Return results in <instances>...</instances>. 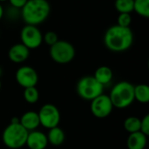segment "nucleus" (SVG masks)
I'll return each mask as SVG.
<instances>
[{
    "label": "nucleus",
    "instance_id": "nucleus-1",
    "mask_svg": "<svg viewBox=\"0 0 149 149\" xmlns=\"http://www.w3.org/2000/svg\"><path fill=\"white\" fill-rule=\"evenodd\" d=\"M133 38V32L130 27L115 24L106 30L104 35V44L113 52H123L131 48Z\"/></svg>",
    "mask_w": 149,
    "mask_h": 149
},
{
    "label": "nucleus",
    "instance_id": "nucleus-2",
    "mask_svg": "<svg viewBox=\"0 0 149 149\" xmlns=\"http://www.w3.org/2000/svg\"><path fill=\"white\" fill-rule=\"evenodd\" d=\"M50 11L47 0H28L21 9V17L26 24L37 26L47 20Z\"/></svg>",
    "mask_w": 149,
    "mask_h": 149
},
{
    "label": "nucleus",
    "instance_id": "nucleus-3",
    "mask_svg": "<svg viewBox=\"0 0 149 149\" xmlns=\"http://www.w3.org/2000/svg\"><path fill=\"white\" fill-rule=\"evenodd\" d=\"M109 97L113 107L119 109L126 108L135 100L134 86L128 81H120L112 87Z\"/></svg>",
    "mask_w": 149,
    "mask_h": 149
},
{
    "label": "nucleus",
    "instance_id": "nucleus-4",
    "mask_svg": "<svg viewBox=\"0 0 149 149\" xmlns=\"http://www.w3.org/2000/svg\"><path fill=\"white\" fill-rule=\"evenodd\" d=\"M29 132L19 122L9 124L4 130L2 140L4 144L11 149H18L26 143Z\"/></svg>",
    "mask_w": 149,
    "mask_h": 149
},
{
    "label": "nucleus",
    "instance_id": "nucleus-5",
    "mask_svg": "<svg viewBox=\"0 0 149 149\" xmlns=\"http://www.w3.org/2000/svg\"><path fill=\"white\" fill-rule=\"evenodd\" d=\"M104 86L101 85L94 76H84L76 84L77 94L85 100H92L103 94Z\"/></svg>",
    "mask_w": 149,
    "mask_h": 149
},
{
    "label": "nucleus",
    "instance_id": "nucleus-6",
    "mask_svg": "<svg viewBox=\"0 0 149 149\" xmlns=\"http://www.w3.org/2000/svg\"><path fill=\"white\" fill-rule=\"evenodd\" d=\"M49 55L55 63L64 65L70 63L74 59L76 50L71 43L66 40H58L50 46Z\"/></svg>",
    "mask_w": 149,
    "mask_h": 149
},
{
    "label": "nucleus",
    "instance_id": "nucleus-7",
    "mask_svg": "<svg viewBox=\"0 0 149 149\" xmlns=\"http://www.w3.org/2000/svg\"><path fill=\"white\" fill-rule=\"evenodd\" d=\"M20 40L29 50H33L41 45L43 42V35L37 26L25 24L21 29Z\"/></svg>",
    "mask_w": 149,
    "mask_h": 149
},
{
    "label": "nucleus",
    "instance_id": "nucleus-8",
    "mask_svg": "<svg viewBox=\"0 0 149 149\" xmlns=\"http://www.w3.org/2000/svg\"><path fill=\"white\" fill-rule=\"evenodd\" d=\"M40 123L47 129L58 127L61 120L59 109L53 104H46L41 107L39 113Z\"/></svg>",
    "mask_w": 149,
    "mask_h": 149
},
{
    "label": "nucleus",
    "instance_id": "nucleus-9",
    "mask_svg": "<svg viewBox=\"0 0 149 149\" xmlns=\"http://www.w3.org/2000/svg\"><path fill=\"white\" fill-rule=\"evenodd\" d=\"M112 109L113 105L109 95L103 93L91 100L90 111L92 114L98 119H104L108 117L112 113Z\"/></svg>",
    "mask_w": 149,
    "mask_h": 149
},
{
    "label": "nucleus",
    "instance_id": "nucleus-10",
    "mask_svg": "<svg viewBox=\"0 0 149 149\" xmlns=\"http://www.w3.org/2000/svg\"><path fill=\"white\" fill-rule=\"evenodd\" d=\"M15 78L17 83L24 89L36 86L39 80V76L36 70L28 65L19 67L16 72Z\"/></svg>",
    "mask_w": 149,
    "mask_h": 149
},
{
    "label": "nucleus",
    "instance_id": "nucleus-11",
    "mask_svg": "<svg viewBox=\"0 0 149 149\" xmlns=\"http://www.w3.org/2000/svg\"><path fill=\"white\" fill-rule=\"evenodd\" d=\"M30 56V50L22 43L13 45L8 52V57L10 60L15 64H20L25 62Z\"/></svg>",
    "mask_w": 149,
    "mask_h": 149
},
{
    "label": "nucleus",
    "instance_id": "nucleus-12",
    "mask_svg": "<svg viewBox=\"0 0 149 149\" xmlns=\"http://www.w3.org/2000/svg\"><path fill=\"white\" fill-rule=\"evenodd\" d=\"M47 144V137L44 133L36 130L29 132L25 143L29 149H45Z\"/></svg>",
    "mask_w": 149,
    "mask_h": 149
},
{
    "label": "nucleus",
    "instance_id": "nucleus-13",
    "mask_svg": "<svg viewBox=\"0 0 149 149\" xmlns=\"http://www.w3.org/2000/svg\"><path fill=\"white\" fill-rule=\"evenodd\" d=\"M19 123L28 132L34 131L40 125L38 113L34 111H28L25 113L19 119Z\"/></svg>",
    "mask_w": 149,
    "mask_h": 149
},
{
    "label": "nucleus",
    "instance_id": "nucleus-14",
    "mask_svg": "<svg viewBox=\"0 0 149 149\" xmlns=\"http://www.w3.org/2000/svg\"><path fill=\"white\" fill-rule=\"evenodd\" d=\"M148 142V137L141 132L130 134L126 141L128 149H145Z\"/></svg>",
    "mask_w": 149,
    "mask_h": 149
},
{
    "label": "nucleus",
    "instance_id": "nucleus-15",
    "mask_svg": "<svg viewBox=\"0 0 149 149\" xmlns=\"http://www.w3.org/2000/svg\"><path fill=\"white\" fill-rule=\"evenodd\" d=\"M94 78L104 86L108 85L113 78V72L112 69L106 65H102L98 67L94 74Z\"/></svg>",
    "mask_w": 149,
    "mask_h": 149
},
{
    "label": "nucleus",
    "instance_id": "nucleus-16",
    "mask_svg": "<svg viewBox=\"0 0 149 149\" xmlns=\"http://www.w3.org/2000/svg\"><path fill=\"white\" fill-rule=\"evenodd\" d=\"M47 137L48 143L52 144L53 146H60L65 141V134L63 130L59 127H55L49 129Z\"/></svg>",
    "mask_w": 149,
    "mask_h": 149
},
{
    "label": "nucleus",
    "instance_id": "nucleus-17",
    "mask_svg": "<svg viewBox=\"0 0 149 149\" xmlns=\"http://www.w3.org/2000/svg\"><path fill=\"white\" fill-rule=\"evenodd\" d=\"M134 99L142 104L149 103V86L147 84H140L134 86Z\"/></svg>",
    "mask_w": 149,
    "mask_h": 149
},
{
    "label": "nucleus",
    "instance_id": "nucleus-18",
    "mask_svg": "<svg viewBox=\"0 0 149 149\" xmlns=\"http://www.w3.org/2000/svg\"><path fill=\"white\" fill-rule=\"evenodd\" d=\"M124 128L129 134L140 132L141 128V120L135 116L128 117L124 121Z\"/></svg>",
    "mask_w": 149,
    "mask_h": 149
},
{
    "label": "nucleus",
    "instance_id": "nucleus-19",
    "mask_svg": "<svg viewBox=\"0 0 149 149\" xmlns=\"http://www.w3.org/2000/svg\"><path fill=\"white\" fill-rule=\"evenodd\" d=\"M114 6L119 13H131L134 10V0H115Z\"/></svg>",
    "mask_w": 149,
    "mask_h": 149
},
{
    "label": "nucleus",
    "instance_id": "nucleus-20",
    "mask_svg": "<svg viewBox=\"0 0 149 149\" xmlns=\"http://www.w3.org/2000/svg\"><path fill=\"white\" fill-rule=\"evenodd\" d=\"M142 17L149 18V0H134V10Z\"/></svg>",
    "mask_w": 149,
    "mask_h": 149
},
{
    "label": "nucleus",
    "instance_id": "nucleus-21",
    "mask_svg": "<svg viewBox=\"0 0 149 149\" xmlns=\"http://www.w3.org/2000/svg\"><path fill=\"white\" fill-rule=\"evenodd\" d=\"M40 93L35 86L25 88L24 90V99L29 104H34L39 100Z\"/></svg>",
    "mask_w": 149,
    "mask_h": 149
},
{
    "label": "nucleus",
    "instance_id": "nucleus-22",
    "mask_svg": "<svg viewBox=\"0 0 149 149\" xmlns=\"http://www.w3.org/2000/svg\"><path fill=\"white\" fill-rule=\"evenodd\" d=\"M4 16L10 21H17L19 17H21V10L10 5V7L4 10Z\"/></svg>",
    "mask_w": 149,
    "mask_h": 149
},
{
    "label": "nucleus",
    "instance_id": "nucleus-23",
    "mask_svg": "<svg viewBox=\"0 0 149 149\" xmlns=\"http://www.w3.org/2000/svg\"><path fill=\"white\" fill-rule=\"evenodd\" d=\"M132 24V16L130 13H119L118 19H117V24L122 27H130Z\"/></svg>",
    "mask_w": 149,
    "mask_h": 149
},
{
    "label": "nucleus",
    "instance_id": "nucleus-24",
    "mask_svg": "<svg viewBox=\"0 0 149 149\" xmlns=\"http://www.w3.org/2000/svg\"><path fill=\"white\" fill-rule=\"evenodd\" d=\"M58 40H59L58 35H57V33L54 32V31H47V32L43 35V41H44L47 45H48L49 46H52L53 45H54Z\"/></svg>",
    "mask_w": 149,
    "mask_h": 149
},
{
    "label": "nucleus",
    "instance_id": "nucleus-25",
    "mask_svg": "<svg viewBox=\"0 0 149 149\" xmlns=\"http://www.w3.org/2000/svg\"><path fill=\"white\" fill-rule=\"evenodd\" d=\"M141 131L147 136L149 137V113L146 114L141 120Z\"/></svg>",
    "mask_w": 149,
    "mask_h": 149
},
{
    "label": "nucleus",
    "instance_id": "nucleus-26",
    "mask_svg": "<svg viewBox=\"0 0 149 149\" xmlns=\"http://www.w3.org/2000/svg\"><path fill=\"white\" fill-rule=\"evenodd\" d=\"M27 1L28 0H9L10 5H11L17 9H19V10H21L25 6V4L26 3Z\"/></svg>",
    "mask_w": 149,
    "mask_h": 149
},
{
    "label": "nucleus",
    "instance_id": "nucleus-27",
    "mask_svg": "<svg viewBox=\"0 0 149 149\" xmlns=\"http://www.w3.org/2000/svg\"><path fill=\"white\" fill-rule=\"evenodd\" d=\"M4 8H3L2 4L0 3V20L3 18V17H4Z\"/></svg>",
    "mask_w": 149,
    "mask_h": 149
},
{
    "label": "nucleus",
    "instance_id": "nucleus-28",
    "mask_svg": "<svg viewBox=\"0 0 149 149\" xmlns=\"http://www.w3.org/2000/svg\"><path fill=\"white\" fill-rule=\"evenodd\" d=\"M2 74H3V69H2V67L0 66V77L2 76Z\"/></svg>",
    "mask_w": 149,
    "mask_h": 149
},
{
    "label": "nucleus",
    "instance_id": "nucleus-29",
    "mask_svg": "<svg viewBox=\"0 0 149 149\" xmlns=\"http://www.w3.org/2000/svg\"><path fill=\"white\" fill-rule=\"evenodd\" d=\"M6 1H9V0H0V3H4V2H6Z\"/></svg>",
    "mask_w": 149,
    "mask_h": 149
},
{
    "label": "nucleus",
    "instance_id": "nucleus-30",
    "mask_svg": "<svg viewBox=\"0 0 149 149\" xmlns=\"http://www.w3.org/2000/svg\"><path fill=\"white\" fill-rule=\"evenodd\" d=\"M148 70H149V58H148Z\"/></svg>",
    "mask_w": 149,
    "mask_h": 149
},
{
    "label": "nucleus",
    "instance_id": "nucleus-31",
    "mask_svg": "<svg viewBox=\"0 0 149 149\" xmlns=\"http://www.w3.org/2000/svg\"><path fill=\"white\" fill-rule=\"evenodd\" d=\"M0 90H1V80H0Z\"/></svg>",
    "mask_w": 149,
    "mask_h": 149
}]
</instances>
